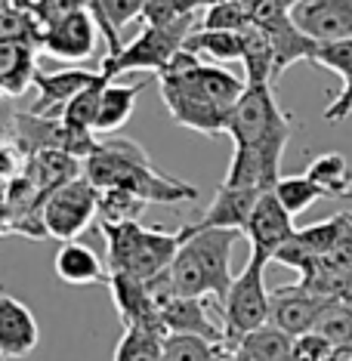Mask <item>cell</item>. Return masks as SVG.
Here are the masks:
<instances>
[{
	"label": "cell",
	"instance_id": "obj_14",
	"mask_svg": "<svg viewBox=\"0 0 352 361\" xmlns=\"http://www.w3.org/2000/svg\"><path fill=\"white\" fill-rule=\"evenodd\" d=\"M40 343L37 318L25 302L0 290V361L28 358Z\"/></svg>",
	"mask_w": 352,
	"mask_h": 361
},
{
	"label": "cell",
	"instance_id": "obj_22",
	"mask_svg": "<svg viewBox=\"0 0 352 361\" xmlns=\"http://www.w3.org/2000/svg\"><path fill=\"white\" fill-rule=\"evenodd\" d=\"M241 62H244V84L248 87H272L278 80L272 40L257 25L241 31Z\"/></svg>",
	"mask_w": 352,
	"mask_h": 361
},
{
	"label": "cell",
	"instance_id": "obj_17",
	"mask_svg": "<svg viewBox=\"0 0 352 361\" xmlns=\"http://www.w3.org/2000/svg\"><path fill=\"white\" fill-rule=\"evenodd\" d=\"M266 192H257V188H241V185H219L210 207L204 210V216L198 219V228H235V232H244L250 223V213L257 207V201L263 198Z\"/></svg>",
	"mask_w": 352,
	"mask_h": 361
},
{
	"label": "cell",
	"instance_id": "obj_29",
	"mask_svg": "<svg viewBox=\"0 0 352 361\" xmlns=\"http://www.w3.org/2000/svg\"><path fill=\"white\" fill-rule=\"evenodd\" d=\"M149 201L127 188H99V223H142Z\"/></svg>",
	"mask_w": 352,
	"mask_h": 361
},
{
	"label": "cell",
	"instance_id": "obj_11",
	"mask_svg": "<svg viewBox=\"0 0 352 361\" xmlns=\"http://www.w3.org/2000/svg\"><path fill=\"white\" fill-rule=\"evenodd\" d=\"M291 16L297 28L315 44L352 37V0H297Z\"/></svg>",
	"mask_w": 352,
	"mask_h": 361
},
{
	"label": "cell",
	"instance_id": "obj_26",
	"mask_svg": "<svg viewBox=\"0 0 352 361\" xmlns=\"http://www.w3.org/2000/svg\"><path fill=\"white\" fill-rule=\"evenodd\" d=\"M186 50L195 53L204 62H235L241 59V35L232 31H192V37L186 40Z\"/></svg>",
	"mask_w": 352,
	"mask_h": 361
},
{
	"label": "cell",
	"instance_id": "obj_28",
	"mask_svg": "<svg viewBox=\"0 0 352 361\" xmlns=\"http://www.w3.org/2000/svg\"><path fill=\"white\" fill-rule=\"evenodd\" d=\"M164 340L167 336L145 327H124L114 346V361H164Z\"/></svg>",
	"mask_w": 352,
	"mask_h": 361
},
{
	"label": "cell",
	"instance_id": "obj_13",
	"mask_svg": "<svg viewBox=\"0 0 352 361\" xmlns=\"http://www.w3.org/2000/svg\"><path fill=\"white\" fill-rule=\"evenodd\" d=\"M99 78V68H84V65H71L62 71H37L35 78V90L37 99L31 102V114L40 118H62L65 105H68L80 90H87L93 80Z\"/></svg>",
	"mask_w": 352,
	"mask_h": 361
},
{
	"label": "cell",
	"instance_id": "obj_1",
	"mask_svg": "<svg viewBox=\"0 0 352 361\" xmlns=\"http://www.w3.org/2000/svg\"><path fill=\"white\" fill-rule=\"evenodd\" d=\"M235 142L226 183L272 192L281 179V154L291 139V118L281 111L272 87H248L229 114Z\"/></svg>",
	"mask_w": 352,
	"mask_h": 361
},
{
	"label": "cell",
	"instance_id": "obj_21",
	"mask_svg": "<svg viewBox=\"0 0 352 361\" xmlns=\"http://www.w3.org/2000/svg\"><path fill=\"white\" fill-rule=\"evenodd\" d=\"M53 266H56L59 281L71 284V287H90V284L109 281V275H105V262L99 259V253H96L93 247H87V244H80V241L59 244Z\"/></svg>",
	"mask_w": 352,
	"mask_h": 361
},
{
	"label": "cell",
	"instance_id": "obj_18",
	"mask_svg": "<svg viewBox=\"0 0 352 361\" xmlns=\"http://www.w3.org/2000/svg\"><path fill=\"white\" fill-rule=\"evenodd\" d=\"M37 53V44L0 40V90H4V96H22L25 90L35 87Z\"/></svg>",
	"mask_w": 352,
	"mask_h": 361
},
{
	"label": "cell",
	"instance_id": "obj_25",
	"mask_svg": "<svg viewBox=\"0 0 352 361\" xmlns=\"http://www.w3.org/2000/svg\"><path fill=\"white\" fill-rule=\"evenodd\" d=\"M241 361H293V336L266 324L238 343Z\"/></svg>",
	"mask_w": 352,
	"mask_h": 361
},
{
	"label": "cell",
	"instance_id": "obj_23",
	"mask_svg": "<svg viewBox=\"0 0 352 361\" xmlns=\"http://www.w3.org/2000/svg\"><path fill=\"white\" fill-rule=\"evenodd\" d=\"M136 99H139L136 84H118V80H109V84L102 87L96 136H114L118 133V130L130 121V114H133Z\"/></svg>",
	"mask_w": 352,
	"mask_h": 361
},
{
	"label": "cell",
	"instance_id": "obj_24",
	"mask_svg": "<svg viewBox=\"0 0 352 361\" xmlns=\"http://www.w3.org/2000/svg\"><path fill=\"white\" fill-rule=\"evenodd\" d=\"M306 176L322 188L324 198H349L352 195V167L340 152H324L306 167Z\"/></svg>",
	"mask_w": 352,
	"mask_h": 361
},
{
	"label": "cell",
	"instance_id": "obj_19",
	"mask_svg": "<svg viewBox=\"0 0 352 361\" xmlns=\"http://www.w3.org/2000/svg\"><path fill=\"white\" fill-rule=\"evenodd\" d=\"M25 173L31 176V183L37 185L40 198H47L53 188L84 176V161L75 158V154H68V152L44 149V152H35L25 158Z\"/></svg>",
	"mask_w": 352,
	"mask_h": 361
},
{
	"label": "cell",
	"instance_id": "obj_6",
	"mask_svg": "<svg viewBox=\"0 0 352 361\" xmlns=\"http://www.w3.org/2000/svg\"><path fill=\"white\" fill-rule=\"evenodd\" d=\"M192 31H195V16L176 22V25H145L130 44H124V50L118 56H102L99 75L109 80L124 75V71H154V75H164L167 65L174 62V56L192 37Z\"/></svg>",
	"mask_w": 352,
	"mask_h": 361
},
{
	"label": "cell",
	"instance_id": "obj_35",
	"mask_svg": "<svg viewBox=\"0 0 352 361\" xmlns=\"http://www.w3.org/2000/svg\"><path fill=\"white\" fill-rule=\"evenodd\" d=\"M0 96H4V90H0Z\"/></svg>",
	"mask_w": 352,
	"mask_h": 361
},
{
	"label": "cell",
	"instance_id": "obj_27",
	"mask_svg": "<svg viewBox=\"0 0 352 361\" xmlns=\"http://www.w3.org/2000/svg\"><path fill=\"white\" fill-rule=\"evenodd\" d=\"M105 84H109V78L99 75L87 90H80L75 99L65 105V111H62L65 124L80 130V133H96V121H99V99H102V87Z\"/></svg>",
	"mask_w": 352,
	"mask_h": 361
},
{
	"label": "cell",
	"instance_id": "obj_12",
	"mask_svg": "<svg viewBox=\"0 0 352 361\" xmlns=\"http://www.w3.org/2000/svg\"><path fill=\"white\" fill-rule=\"evenodd\" d=\"M109 290L114 300V309L121 312V322L124 327H145L161 336H167L161 322V309L154 302V293L145 281H139L133 275H121V272H109Z\"/></svg>",
	"mask_w": 352,
	"mask_h": 361
},
{
	"label": "cell",
	"instance_id": "obj_20",
	"mask_svg": "<svg viewBox=\"0 0 352 361\" xmlns=\"http://www.w3.org/2000/svg\"><path fill=\"white\" fill-rule=\"evenodd\" d=\"M84 6H87V13L93 16L96 28H99L105 47H109L105 56H118L124 50L121 31H124L133 19H142L145 0H84Z\"/></svg>",
	"mask_w": 352,
	"mask_h": 361
},
{
	"label": "cell",
	"instance_id": "obj_33",
	"mask_svg": "<svg viewBox=\"0 0 352 361\" xmlns=\"http://www.w3.org/2000/svg\"><path fill=\"white\" fill-rule=\"evenodd\" d=\"M312 65H322V68L340 75L343 80H352V37L334 40V44H318Z\"/></svg>",
	"mask_w": 352,
	"mask_h": 361
},
{
	"label": "cell",
	"instance_id": "obj_15",
	"mask_svg": "<svg viewBox=\"0 0 352 361\" xmlns=\"http://www.w3.org/2000/svg\"><path fill=\"white\" fill-rule=\"evenodd\" d=\"M244 235H248L253 253H263V257L275 259V253L297 235V228H293V216L275 198V192H266L253 207Z\"/></svg>",
	"mask_w": 352,
	"mask_h": 361
},
{
	"label": "cell",
	"instance_id": "obj_4",
	"mask_svg": "<svg viewBox=\"0 0 352 361\" xmlns=\"http://www.w3.org/2000/svg\"><path fill=\"white\" fill-rule=\"evenodd\" d=\"M99 228L105 235L109 272L133 275L145 284L170 272L179 244L189 235V226L179 232H161L142 223H99Z\"/></svg>",
	"mask_w": 352,
	"mask_h": 361
},
{
	"label": "cell",
	"instance_id": "obj_5",
	"mask_svg": "<svg viewBox=\"0 0 352 361\" xmlns=\"http://www.w3.org/2000/svg\"><path fill=\"white\" fill-rule=\"evenodd\" d=\"M266 262L272 259L250 250L248 266L241 269V275H235L223 306H219L223 309V331H226L229 346H238L248 334L269 324L272 290H266Z\"/></svg>",
	"mask_w": 352,
	"mask_h": 361
},
{
	"label": "cell",
	"instance_id": "obj_2",
	"mask_svg": "<svg viewBox=\"0 0 352 361\" xmlns=\"http://www.w3.org/2000/svg\"><path fill=\"white\" fill-rule=\"evenodd\" d=\"M84 176L96 188H127L149 204H186L198 198L192 183L158 170L149 152L127 136H99L84 161Z\"/></svg>",
	"mask_w": 352,
	"mask_h": 361
},
{
	"label": "cell",
	"instance_id": "obj_7",
	"mask_svg": "<svg viewBox=\"0 0 352 361\" xmlns=\"http://www.w3.org/2000/svg\"><path fill=\"white\" fill-rule=\"evenodd\" d=\"M37 216L47 238H53L59 244L78 241L87 232V226L99 216V188L90 183L87 176L71 179V183L53 188L40 201Z\"/></svg>",
	"mask_w": 352,
	"mask_h": 361
},
{
	"label": "cell",
	"instance_id": "obj_16",
	"mask_svg": "<svg viewBox=\"0 0 352 361\" xmlns=\"http://www.w3.org/2000/svg\"><path fill=\"white\" fill-rule=\"evenodd\" d=\"M158 309H161V322H164L167 336L189 334V336H204V340H210V343H226L223 324H217L214 318H210L204 300L170 293L167 300L158 302Z\"/></svg>",
	"mask_w": 352,
	"mask_h": 361
},
{
	"label": "cell",
	"instance_id": "obj_34",
	"mask_svg": "<svg viewBox=\"0 0 352 361\" xmlns=\"http://www.w3.org/2000/svg\"><path fill=\"white\" fill-rule=\"evenodd\" d=\"M349 114H352V80H343L337 99L324 109V121H327V124H343Z\"/></svg>",
	"mask_w": 352,
	"mask_h": 361
},
{
	"label": "cell",
	"instance_id": "obj_30",
	"mask_svg": "<svg viewBox=\"0 0 352 361\" xmlns=\"http://www.w3.org/2000/svg\"><path fill=\"white\" fill-rule=\"evenodd\" d=\"M201 28L204 31H232V35L248 31L250 16H248L244 0H217V4H207L201 13Z\"/></svg>",
	"mask_w": 352,
	"mask_h": 361
},
{
	"label": "cell",
	"instance_id": "obj_9",
	"mask_svg": "<svg viewBox=\"0 0 352 361\" xmlns=\"http://www.w3.org/2000/svg\"><path fill=\"white\" fill-rule=\"evenodd\" d=\"M96 40H99V28H96L93 16L84 6V10L65 16V19L44 28V35H40V53L50 56L56 62L78 65V62H87L96 53Z\"/></svg>",
	"mask_w": 352,
	"mask_h": 361
},
{
	"label": "cell",
	"instance_id": "obj_31",
	"mask_svg": "<svg viewBox=\"0 0 352 361\" xmlns=\"http://www.w3.org/2000/svg\"><path fill=\"white\" fill-rule=\"evenodd\" d=\"M272 192H275V198L281 201V207L288 210L291 216H297V213L309 210L318 198H324L322 188H318L306 173H300V176H281L275 183Z\"/></svg>",
	"mask_w": 352,
	"mask_h": 361
},
{
	"label": "cell",
	"instance_id": "obj_8",
	"mask_svg": "<svg viewBox=\"0 0 352 361\" xmlns=\"http://www.w3.org/2000/svg\"><path fill=\"white\" fill-rule=\"evenodd\" d=\"M158 87H161V99L167 105L170 118L179 127H189L204 136L229 133V114H232V109H223V105L210 102L207 96L195 93V90L176 84L170 78H158Z\"/></svg>",
	"mask_w": 352,
	"mask_h": 361
},
{
	"label": "cell",
	"instance_id": "obj_3",
	"mask_svg": "<svg viewBox=\"0 0 352 361\" xmlns=\"http://www.w3.org/2000/svg\"><path fill=\"white\" fill-rule=\"evenodd\" d=\"M241 232L235 228H198L189 226V235L179 244L174 266H170V284L179 297L207 300L214 297L223 306L229 287H232V250Z\"/></svg>",
	"mask_w": 352,
	"mask_h": 361
},
{
	"label": "cell",
	"instance_id": "obj_10",
	"mask_svg": "<svg viewBox=\"0 0 352 361\" xmlns=\"http://www.w3.org/2000/svg\"><path fill=\"white\" fill-rule=\"evenodd\" d=\"M327 302L331 300L318 297V293L309 290L303 281L278 287V290H272V315H269V324L297 340V336L315 331V324H318V318H322Z\"/></svg>",
	"mask_w": 352,
	"mask_h": 361
},
{
	"label": "cell",
	"instance_id": "obj_32",
	"mask_svg": "<svg viewBox=\"0 0 352 361\" xmlns=\"http://www.w3.org/2000/svg\"><path fill=\"white\" fill-rule=\"evenodd\" d=\"M40 35H44V25L35 13H25L19 6L0 13V40H25L40 47Z\"/></svg>",
	"mask_w": 352,
	"mask_h": 361
}]
</instances>
